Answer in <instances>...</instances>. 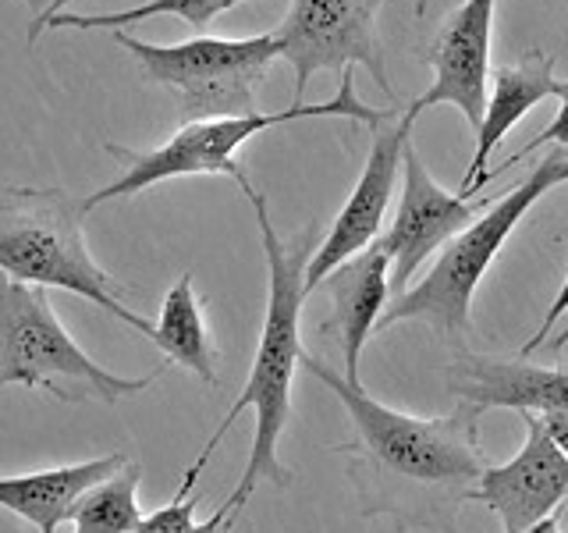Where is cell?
Here are the masks:
<instances>
[{
	"label": "cell",
	"mask_w": 568,
	"mask_h": 533,
	"mask_svg": "<svg viewBox=\"0 0 568 533\" xmlns=\"http://www.w3.org/2000/svg\"><path fill=\"white\" fill-rule=\"evenodd\" d=\"M302 370L324 384L345 405L352 441L337 444L363 462L373 484L366 512H390L402 523L444 526L455 533V509L469 502L487 462L479 452V416L484 409L458 402L448 416H408L366 395L363 384H348L345 373L302 355Z\"/></svg>",
	"instance_id": "cell-1"
},
{
	"label": "cell",
	"mask_w": 568,
	"mask_h": 533,
	"mask_svg": "<svg viewBox=\"0 0 568 533\" xmlns=\"http://www.w3.org/2000/svg\"><path fill=\"white\" fill-rule=\"evenodd\" d=\"M245 200L253 203L256 224H260V239H263V253H266V316H263V331H260V345H256V360L248 370L242 395L235 405L227 409L221 426L213 431L206 441V449L200 452V466H206L210 455L217 452V444L231 431L245 409H253L256 416V431H253V449H248V462L242 470L239 487L231 491V497L221 505L227 512L231 523H239L242 509L253 502V494L260 484H274V487H288L292 484V470L284 466L277 455V444L284 426L292 420V381L295 370L302 366V334H298V320L302 306H306V266L316 253V239L313 228H306L295 242H284L277 235V228L271 221V210H266V195L253 189V182L242 185Z\"/></svg>",
	"instance_id": "cell-2"
},
{
	"label": "cell",
	"mask_w": 568,
	"mask_h": 533,
	"mask_svg": "<svg viewBox=\"0 0 568 533\" xmlns=\"http://www.w3.org/2000/svg\"><path fill=\"white\" fill-rule=\"evenodd\" d=\"M79 218L82 203L64 189L0 185V274L82 295L153 342L156 324L121 302L114 278L85 249Z\"/></svg>",
	"instance_id": "cell-3"
},
{
	"label": "cell",
	"mask_w": 568,
	"mask_h": 533,
	"mask_svg": "<svg viewBox=\"0 0 568 533\" xmlns=\"http://www.w3.org/2000/svg\"><path fill=\"white\" fill-rule=\"evenodd\" d=\"M342 86L327 103H292L284 111L274 114H253V118H217V121H192L182 124L164 147L156 150H129V147H114L106 142V153L114 160H121L124 174L118 182L103 185L100 192H93L89 200H82V213L97 210L111 200H121V195L142 192L164 178H185V174H227L235 178L239 185H248V178L239 164V150L248 139L277 129V124L288 121H306V118H352V121H366L373 129H381L384 121H390L398 114V107H387V111H377V107H366L359 97H355V76L352 68L342 71Z\"/></svg>",
	"instance_id": "cell-4"
},
{
	"label": "cell",
	"mask_w": 568,
	"mask_h": 533,
	"mask_svg": "<svg viewBox=\"0 0 568 533\" xmlns=\"http://www.w3.org/2000/svg\"><path fill=\"white\" fill-rule=\"evenodd\" d=\"M156 378L160 370L146 378H121L93 363L64 331L47 289L0 274V388L22 384L61 402L114 405L142 395Z\"/></svg>",
	"instance_id": "cell-5"
},
{
	"label": "cell",
	"mask_w": 568,
	"mask_h": 533,
	"mask_svg": "<svg viewBox=\"0 0 568 533\" xmlns=\"http://www.w3.org/2000/svg\"><path fill=\"white\" fill-rule=\"evenodd\" d=\"M561 160L565 157L558 150L547 153L540 164L529 171L526 182L508 189L487 213H479V221H473L462 235H455L444 245L434 266L426 271V278L387 302L384 316L377 320V331L402 324V320H426V324L448 338L466 334L476 284L484 281L490 263L501 253V245L532 210V203H540V195H547L558 185Z\"/></svg>",
	"instance_id": "cell-6"
},
{
	"label": "cell",
	"mask_w": 568,
	"mask_h": 533,
	"mask_svg": "<svg viewBox=\"0 0 568 533\" xmlns=\"http://www.w3.org/2000/svg\"><path fill=\"white\" fill-rule=\"evenodd\" d=\"M114 40L132 53L156 86H168L178 97L182 124L260 114L256 82L266 76L271 61L281 58L274 32L245 36V40L195 36L189 43L156 47L114 29Z\"/></svg>",
	"instance_id": "cell-7"
},
{
	"label": "cell",
	"mask_w": 568,
	"mask_h": 533,
	"mask_svg": "<svg viewBox=\"0 0 568 533\" xmlns=\"http://www.w3.org/2000/svg\"><path fill=\"white\" fill-rule=\"evenodd\" d=\"M384 0H292L284 22L274 29L281 58L295 68V103H306V86L316 71H348L363 64L384 93L395 100L387 82L377 18Z\"/></svg>",
	"instance_id": "cell-8"
},
{
	"label": "cell",
	"mask_w": 568,
	"mask_h": 533,
	"mask_svg": "<svg viewBox=\"0 0 568 533\" xmlns=\"http://www.w3.org/2000/svg\"><path fill=\"white\" fill-rule=\"evenodd\" d=\"M405 189L390 228L377 239L390 257V292L402 295L405 284L416 278L419 266L440 253L455 235H462L479 213H487L494 203L487 195L466 200L458 192H444L430 174H426L423 160L413 147V139L405 142Z\"/></svg>",
	"instance_id": "cell-9"
},
{
	"label": "cell",
	"mask_w": 568,
	"mask_h": 533,
	"mask_svg": "<svg viewBox=\"0 0 568 533\" xmlns=\"http://www.w3.org/2000/svg\"><path fill=\"white\" fill-rule=\"evenodd\" d=\"M419 114H413L405 107L398 111L395 124H381L373 129V142H369V157L363 164V174L355 178V189L348 192V200L342 207V213L334 218L331 231L324 235V242L316 245V253L306 266V295H313L324 278L331 271H337L345 260L359 257L363 249H369L381 235V224L387 218V203L390 192H395L398 171H402V157H405V142L413 139V124Z\"/></svg>",
	"instance_id": "cell-10"
},
{
	"label": "cell",
	"mask_w": 568,
	"mask_h": 533,
	"mask_svg": "<svg viewBox=\"0 0 568 533\" xmlns=\"http://www.w3.org/2000/svg\"><path fill=\"white\" fill-rule=\"evenodd\" d=\"M526 444L505 466H487L469 502L501 515L505 533H523L555 515L568 497V455L537 413H523Z\"/></svg>",
	"instance_id": "cell-11"
},
{
	"label": "cell",
	"mask_w": 568,
	"mask_h": 533,
	"mask_svg": "<svg viewBox=\"0 0 568 533\" xmlns=\"http://www.w3.org/2000/svg\"><path fill=\"white\" fill-rule=\"evenodd\" d=\"M497 0H462L430 43L434 86L408 111L423 114L426 107L455 103L469 129L479 132L487 114V79H490V36H494Z\"/></svg>",
	"instance_id": "cell-12"
},
{
	"label": "cell",
	"mask_w": 568,
	"mask_h": 533,
	"mask_svg": "<svg viewBox=\"0 0 568 533\" xmlns=\"http://www.w3.org/2000/svg\"><path fill=\"white\" fill-rule=\"evenodd\" d=\"M444 384L455 391L458 402H473L479 409H519L537 413L544 423L568 420V363H529L519 360H490V355H458L444 370Z\"/></svg>",
	"instance_id": "cell-13"
},
{
	"label": "cell",
	"mask_w": 568,
	"mask_h": 533,
	"mask_svg": "<svg viewBox=\"0 0 568 533\" xmlns=\"http://www.w3.org/2000/svg\"><path fill=\"white\" fill-rule=\"evenodd\" d=\"M558 79H555V53H540V50H526L523 61L505 64L494 71V97L487 100V114L484 124L476 132V153L469 171L462 174V189L458 195L473 200L476 192H484L501 168L490 171V153L501 142L511 124H519V118H526L540 100L555 97Z\"/></svg>",
	"instance_id": "cell-14"
},
{
	"label": "cell",
	"mask_w": 568,
	"mask_h": 533,
	"mask_svg": "<svg viewBox=\"0 0 568 533\" xmlns=\"http://www.w3.org/2000/svg\"><path fill=\"white\" fill-rule=\"evenodd\" d=\"M320 289L331 295V328L342 334L345 378L348 384H359V352L366 345V338L377 331V320L384 316L390 302L387 249L381 242H373L359 257H352L337 271H331Z\"/></svg>",
	"instance_id": "cell-15"
},
{
	"label": "cell",
	"mask_w": 568,
	"mask_h": 533,
	"mask_svg": "<svg viewBox=\"0 0 568 533\" xmlns=\"http://www.w3.org/2000/svg\"><path fill=\"white\" fill-rule=\"evenodd\" d=\"M124 462H129V455L114 452L89 462H75V466L0 476V509L22 515L40 533H58V526L68 523L71 505L79 502V494L100 484V480L114 476Z\"/></svg>",
	"instance_id": "cell-16"
},
{
	"label": "cell",
	"mask_w": 568,
	"mask_h": 533,
	"mask_svg": "<svg viewBox=\"0 0 568 533\" xmlns=\"http://www.w3.org/2000/svg\"><path fill=\"white\" fill-rule=\"evenodd\" d=\"M153 345L168 355V363L185 366L203 384H217V349H213V338L206 331L203 302L195 299L192 274L178 278L174 289L164 295Z\"/></svg>",
	"instance_id": "cell-17"
},
{
	"label": "cell",
	"mask_w": 568,
	"mask_h": 533,
	"mask_svg": "<svg viewBox=\"0 0 568 533\" xmlns=\"http://www.w3.org/2000/svg\"><path fill=\"white\" fill-rule=\"evenodd\" d=\"M139 484L142 466L129 459L124 466L79 494V502L71 505V533H139L142 509H139Z\"/></svg>",
	"instance_id": "cell-18"
},
{
	"label": "cell",
	"mask_w": 568,
	"mask_h": 533,
	"mask_svg": "<svg viewBox=\"0 0 568 533\" xmlns=\"http://www.w3.org/2000/svg\"><path fill=\"white\" fill-rule=\"evenodd\" d=\"M245 4V0H146V4L129 8V11H111V14H53L43 29H121V26H132L142 22V18H153V14H178L182 22H189L200 36H206V26L217 18L221 11H231Z\"/></svg>",
	"instance_id": "cell-19"
},
{
	"label": "cell",
	"mask_w": 568,
	"mask_h": 533,
	"mask_svg": "<svg viewBox=\"0 0 568 533\" xmlns=\"http://www.w3.org/2000/svg\"><path fill=\"white\" fill-rule=\"evenodd\" d=\"M200 473H203V466H200V462H192V466L185 470V476H182V484H178V494L164 509L150 512L146 520H142L139 533H231V526H235V523L227 520L224 509L213 512L206 523L195 520V505H200V502H195L192 491H195V480H200Z\"/></svg>",
	"instance_id": "cell-20"
},
{
	"label": "cell",
	"mask_w": 568,
	"mask_h": 533,
	"mask_svg": "<svg viewBox=\"0 0 568 533\" xmlns=\"http://www.w3.org/2000/svg\"><path fill=\"white\" fill-rule=\"evenodd\" d=\"M555 97L561 100V107H558V118L550 121L540 135H532V139L526 142V147L519 150V153H511V157L505 160V164H501V171H508L511 164H519L523 157H529L532 150H540V147H568V82H558Z\"/></svg>",
	"instance_id": "cell-21"
},
{
	"label": "cell",
	"mask_w": 568,
	"mask_h": 533,
	"mask_svg": "<svg viewBox=\"0 0 568 533\" xmlns=\"http://www.w3.org/2000/svg\"><path fill=\"white\" fill-rule=\"evenodd\" d=\"M568 316V274L561 278V289H558V295H555V302H550V310H547V316L540 320V328H537V334L529 338V342L523 345V355L529 360L532 352L537 349H544L547 342H550V334H555V328L561 324V320Z\"/></svg>",
	"instance_id": "cell-22"
},
{
	"label": "cell",
	"mask_w": 568,
	"mask_h": 533,
	"mask_svg": "<svg viewBox=\"0 0 568 533\" xmlns=\"http://www.w3.org/2000/svg\"><path fill=\"white\" fill-rule=\"evenodd\" d=\"M64 4H71V0H53V4L40 14V18H36V22H32V29H29V43H36V40H40V32H43V26L50 22V18L53 14H61V8Z\"/></svg>",
	"instance_id": "cell-23"
},
{
	"label": "cell",
	"mask_w": 568,
	"mask_h": 533,
	"mask_svg": "<svg viewBox=\"0 0 568 533\" xmlns=\"http://www.w3.org/2000/svg\"><path fill=\"white\" fill-rule=\"evenodd\" d=\"M523 533H561V520H558V512L555 515H547V520H540L537 526H529Z\"/></svg>",
	"instance_id": "cell-24"
},
{
	"label": "cell",
	"mask_w": 568,
	"mask_h": 533,
	"mask_svg": "<svg viewBox=\"0 0 568 533\" xmlns=\"http://www.w3.org/2000/svg\"><path fill=\"white\" fill-rule=\"evenodd\" d=\"M547 349H550V352H561V349H568V320H561V331H558L555 338H550Z\"/></svg>",
	"instance_id": "cell-25"
},
{
	"label": "cell",
	"mask_w": 568,
	"mask_h": 533,
	"mask_svg": "<svg viewBox=\"0 0 568 533\" xmlns=\"http://www.w3.org/2000/svg\"><path fill=\"white\" fill-rule=\"evenodd\" d=\"M26 4H29V11H32L36 18H40V14L47 11V8H43V0H26Z\"/></svg>",
	"instance_id": "cell-26"
},
{
	"label": "cell",
	"mask_w": 568,
	"mask_h": 533,
	"mask_svg": "<svg viewBox=\"0 0 568 533\" xmlns=\"http://www.w3.org/2000/svg\"><path fill=\"white\" fill-rule=\"evenodd\" d=\"M561 182H568V157L561 160V168H558V185H561Z\"/></svg>",
	"instance_id": "cell-27"
},
{
	"label": "cell",
	"mask_w": 568,
	"mask_h": 533,
	"mask_svg": "<svg viewBox=\"0 0 568 533\" xmlns=\"http://www.w3.org/2000/svg\"><path fill=\"white\" fill-rule=\"evenodd\" d=\"M426 8H430V0H419V4H416V11H419V14H426Z\"/></svg>",
	"instance_id": "cell-28"
}]
</instances>
